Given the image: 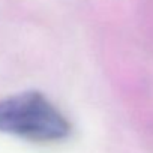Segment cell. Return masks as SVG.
Segmentation results:
<instances>
[{"label": "cell", "instance_id": "6da1fadb", "mask_svg": "<svg viewBox=\"0 0 153 153\" xmlns=\"http://www.w3.org/2000/svg\"><path fill=\"white\" fill-rule=\"evenodd\" d=\"M66 116L41 92L30 90L0 101V132L33 143H57L69 137Z\"/></svg>", "mask_w": 153, "mask_h": 153}]
</instances>
